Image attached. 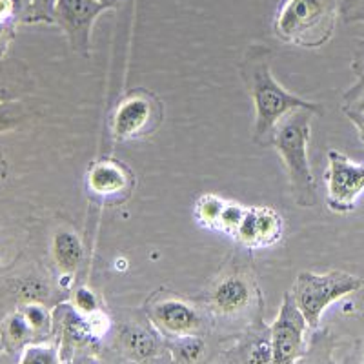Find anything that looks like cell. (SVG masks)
Returning a JSON list of instances; mask_svg holds the SVG:
<instances>
[{
	"label": "cell",
	"mask_w": 364,
	"mask_h": 364,
	"mask_svg": "<svg viewBox=\"0 0 364 364\" xmlns=\"http://www.w3.org/2000/svg\"><path fill=\"white\" fill-rule=\"evenodd\" d=\"M129 186H132V175L124 166L112 159L95 162L87 171V188L91 193L102 199L124 193Z\"/></svg>",
	"instance_id": "cell-13"
},
{
	"label": "cell",
	"mask_w": 364,
	"mask_h": 364,
	"mask_svg": "<svg viewBox=\"0 0 364 364\" xmlns=\"http://www.w3.org/2000/svg\"><path fill=\"white\" fill-rule=\"evenodd\" d=\"M269 51L250 50L240 64V75L248 87L255 109L253 141L266 144L269 133L284 115L299 108H308L323 115L324 108L317 102H310L294 95L275 80L269 68Z\"/></svg>",
	"instance_id": "cell-1"
},
{
	"label": "cell",
	"mask_w": 364,
	"mask_h": 364,
	"mask_svg": "<svg viewBox=\"0 0 364 364\" xmlns=\"http://www.w3.org/2000/svg\"><path fill=\"white\" fill-rule=\"evenodd\" d=\"M97 2L102 6H106L108 9H113V8H117V6H119L122 0H97Z\"/></svg>",
	"instance_id": "cell-32"
},
{
	"label": "cell",
	"mask_w": 364,
	"mask_h": 364,
	"mask_svg": "<svg viewBox=\"0 0 364 364\" xmlns=\"http://www.w3.org/2000/svg\"><path fill=\"white\" fill-rule=\"evenodd\" d=\"M122 346L133 360H148L157 353V339L141 326H129L122 331Z\"/></svg>",
	"instance_id": "cell-16"
},
{
	"label": "cell",
	"mask_w": 364,
	"mask_h": 364,
	"mask_svg": "<svg viewBox=\"0 0 364 364\" xmlns=\"http://www.w3.org/2000/svg\"><path fill=\"white\" fill-rule=\"evenodd\" d=\"M8 171H9L8 161H6V159L2 157V154H0V178L8 177Z\"/></svg>",
	"instance_id": "cell-31"
},
{
	"label": "cell",
	"mask_w": 364,
	"mask_h": 364,
	"mask_svg": "<svg viewBox=\"0 0 364 364\" xmlns=\"http://www.w3.org/2000/svg\"><path fill=\"white\" fill-rule=\"evenodd\" d=\"M21 311L24 314L26 321L29 323L31 330H33L35 339L50 333L51 326H53V315L44 306V302H28V304H22Z\"/></svg>",
	"instance_id": "cell-18"
},
{
	"label": "cell",
	"mask_w": 364,
	"mask_h": 364,
	"mask_svg": "<svg viewBox=\"0 0 364 364\" xmlns=\"http://www.w3.org/2000/svg\"><path fill=\"white\" fill-rule=\"evenodd\" d=\"M248 275L242 272H224L211 286L208 302L210 308L220 317H233L252 306L253 294H257Z\"/></svg>",
	"instance_id": "cell-9"
},
{
	"label": "cell",
	"mask_w": 364,
	"mask_h": 364,
	"mask_svg": "<svg viewBox=\"0 0 364 364\" xmlns=\"http://www.w3.org/2000/svg\"><path fill=\"white\" fill-rule=\"evenodd\" d=\"M346 117L352 120V124L355 126L357 133H359L360 141L364 142V113H357V112H344Z\"/></svg>",
	"instance_id": "cell-30"
},
{
	"label": "cell",
	"mask_w": 364,
	"mask_h": 364,
	"mask_svg": "<svg viewBox=\"0 0 364 364\" xmlns=\"http://www.w3.org/2000/svg\"><path fill=\"white\" fill-rule=\"evenodd\" d=\"M360 364H364V357H363V360H360Z\"/></svg>",
	"instance_id": "cell-35"
},
{
	"label": "cell",
	"mask_w": 364,
	"mask_h": 364,
	"mask_svg": "<svg viewBox=\"0 0 364 364\" xmlns=\"http://www.w3.org/2000/svg\"><path fill=\"white\" fill-rule=\"evenodd\" d=\"M343 17L346 22L364 24V0H348L343 6Z\"/></svg>",
	"instance_id": "cell-27"
},
{
	"label": "cell",
	"mask_w": 364,
	"mask_h": 364,
	"mask_svg": "<svg viewBox=\"0 0 364 364\" xmlns=\"http://www.w3.org/2000/svg\"><path fill=\"white\" fill-rule=\"evenodd\" d=\"M314 350V359L310 360V364H336L331 359V346H328L324 339L321 343H315Z\"/></svg>",
	"instance_id": "cell-28"
},
{
	"label": "cell",
	"mask_w": 364,
	"mask_h": 364,
	"mask_svg": "<svg viewBox=\"0 0 364 364\" xmlns=\"http://www.w3.org/2000/svg\"><path fill=\"white\" fill-rule=\"evenodd\" d=\"M22 119H24V108L17 100H0V133L15 129Z\"/></svg>",
	"instance_id": "cell-23"
},
{
	"label": "cell",
	"mask_w": 364,
	"mask_h": 364,
	"mask_svg": "<svg viewBox=\"0 0 364 364\" xmlns=\"http://www.w3.org/2000/svg\"><path fill=\"white\" fill-rule=\"evenodd\" d=\"M363 286V279L343 269H331L328 273L301 272L294 282L291 297L306 318L308 326L315 330L333 302L355 294Z\"/></svg>",
	"instance_id": "cell-4"
},
{
	"label": "cell",
	"mask_w": 364,
	"mask_h": 364,
	"mask_svg": "<svg viewBox=\"0 0 364 364\" xmlns=\"http://www.w3.org/2000/svg\"><path fill=\"white\" fill-rule=\"evenodd\" d=\"M314 115H318L314 109H294L279 120L266 142L277 148L281 154L290 178L294 200L302 208H311L317 204V186L308 159V142H310Z\"/></svg>",
	"instance_id": "cell-2"
},
{
	"label": "cell",
	"mask_w": 364,
	"mask_h": 364,
	"mask_svg": "<svg viewBox=\"0 0 364 364\" xmlns=\"http://www.w3.org/2000/svg\"><path fill=\"white\" fill-rule=\"evenodd\" d=\"M58 0H26L24 24H55V8Z\"/></svg>",
	"instance_id": "cell-20"
},
{
	"label": "cell",
	"mask_w": 364,
	"mask_h": 364,
	"mask_svg": "<svg viewBox=\"0 0 364 364\" xmlns=\"http://www.w3.org/2000/svg\"><path fill=\"white\" fill-rule=\"evenodd\" d=\"M18 364H63L60 348L51 343H29L21 350Z\"/></svg>",
	"instance_id": "cell-17"
},
{
	"label": "cell",
	"mask_w": 364,
	"mask_h": 364,
	"mask_svg": "<svg viewBox=\"0 0 364 364\" xmlns=\"http://www.w3.org/2000/svg\"><path fill=\"white\" fill-rule=\"evenodd\" d=\"M104 11H108V8L97 0H58L55 24L64 29L75 53L90 57L91 29Z\"/></svg>",
	"instance_id": "cell-7"
},
{
	"label": "cell",
	"mask_w": 364,
	"mask_h": 364,
	"mask_svg": "<svg viewBox=\"0 0 364 364\" xmlns=\"http://www.w3.org/2000/svg\"><path fill=\"white\" fill-rule=\"evenodd\" d=\"M71 306L75 308L77 311H80L82 315H97L99 314V301L93 295V291L87 290L86 286H80L77 288L73 295V302H71Z\"/></svg>",
	"instance_id": "cell-25"
},
{
	"label": "cell",
	"mask_w": 364,
	"mask_h": 364,
	"mask_svg": "<svg viewBox=\"0 0 364 364\" xmlns=\"http://www.w3.org/2000/svg\"><path fill=\"white\" fill-rule=\"evenodd\" d=\"M0 339L4 344V352H15L18 348H24L29 343H37L35 333L26 321L24 314L18 308L17 311L9 314L0 324Z\"/></svg>",
	"instance_id": "cell-15"
},
{
	"label": "cell",
	"mask_w": 364,
	"mask_h": 364,
	"mask_svg": "<svg viewBox=\"0 0 364 364\" xmlns=\"http://www.w3.org/2000/svg\"><path fill=\"white\" fill-rule=\"evenodd\" d=\"M343 0H284L273 31L286 44L317 50L336 33Z\"/></svg>",
	"instance_id": "cell-3"
},
{
	"label": "cell",
	"mask_w": 364,
	"mask_h": 364,
	"mask_svg": "<svg viewBox=\"0 0 364 364\" xmlns=\"http://www.w3.org/2000/svg\"><path fill=\"white\" fill-rule=\"evenodd\" d=\"M13 97L9 95V91L4 90V87H0V100H11Z\"/></svg>",
	"instance_id": "cell-33"
},
{
	"label": "cell",
	"mask_w": 364,
	"mask_h": 364,
	"mask_svg": "<svg viewBox=\"0 0 364 364\" xmlns=\"http://www.w3.org/2000/svg\"><path fill=\"white\" fill-rule=\"evenodd\" d=\"M246 208H242L240 204L232 203V200H226L223 210V215H220L219 230L224 233H230V235H235L237 230L240 226V220L245 217Z\"/></svg>",
	"instance_id": "cell-24"
},
{
	"label": "cell",
	"mask_w": 364,
	"mask_h": 364,
	"mask_svg": "<svg viewBox=\"0 0 364 364\" xmlns=\"http://www.w3.org/2000/svg\"><path fill=\"white\" fill-rule=\"evenodd\" d=\"M171 353H173L175 360H178V363L193 364L203 357L204 343L197 336L177 337L175 344L171 346Z\"/></svg>",
	"instance_id": "cell-21"
},
{
	"label": "cell",
	"mask_w": 364,
	"mask_h": 364,
	"mask_svg": "<svg viewBox=\"0 0 364 364\" xmlns=\"http://www.w3.org/2000/svg\"><path fill=\"white\" fill-rule=\"evenodd\" d=\"M149 318L162 333L175 339L195 336L200 328V315L190 302L178 297L154 299L149 302Z\"/></svg>",
	"instance_id": "cell-10"
},
{
	"label": "cell",
	"mask_w": 364,
	"mask_h": 364,
	"mask_svg": "<svg viewBox=\"0 0 364 364\" xmlns=\"http://www.w3.org/2000/svg\"><path fill=\"white\" fill-rule=\"evenodd\" d=\"M17 297L21 299L22 304L28 302H44L50 297V288L41 279H24L17 284Z\"/></svg>",
	"instance_id": "cell-22"
},
{
	"label": "cell",
	"mask_w": 364,
	"mask_h": 364,
	"mask_svg": "<svg viewBox=\"0 0 364 364\" xmlns=\"http://www.w3.org/2000/svg\"><path fill=\"white\" fill-rule=\"evenodd\" d=\"M308 323L291 294H284L281 310L269 326L272 364H297L304 355V333Z\"/></svg>",
	"instance_id": "cell-6"
},
{
	"label": "cell",
	"mask_w": 364,
	"mask_h": 364,
	"mask_svg": "<svg viewBox=\"0 0 364 364\" xmlns=\"http://www.w3.org/2000/svg\"><path fill=\"white\" fill-rule=\"evenodd\" d=\"M364 191V166L355 164L337 149L328 151L326 193L328 208L333 213H350Z\"/></svg>",
	"instance_id": "cell-5"
},
{
	"label": "cell",
	"mask_w": 364,
	"mask_h": 364,
	"mask_svg": "<svg viewBox=\"0 0 364 364\" xmlns=\"http://www.w3.org/2000/svg\"><path fill=\"white\" fill-rule=\"evenodd\" d=\"M344 112L364 113V82H357L352 90L344 95Z\"/></svg>",
	"instance_id": "cell-26"
},
{
	"label": "cell",
	"mask_w": 364,
	"mask_h": 364,
	"mask_svg": "<svg viewBox=\"0 0 364 364\" xmlns=\"http://www.w3.org/2000/svg\"><path fill=\"white\" fill-rule=\"evenodd\" d=\"M352 70L353 73L357 75L359 82H364V42L357 48L355 57H353V63H352Z\"/></svg>",
	"instance_id": "cell-29"
},
{
	"label": "cell",
	"mask_w": 364,
	"mask_h": 364,
	"mask_svg": "<svg viewBox=\"0 0 364 364\" xmlns=\"http://www.w3.org/2000/svg\"><path fill=\"white\" fill-rule=\"evenodd\" d=\"M224 355L230 364H272V331L262 321V299L255 321Z\"/></svg>",
	"instance_id": "cell-11"
},
{
	"label": "cell",
	"mask_w": 364,
	"mask_h": 364,
	"mask_svg": "<svg viewBox=\"0 0 364 364\" xmlns=\"http://www.w3.org/2000/svg\"><path fill=\"white\" fill-rule=\"evenodd\" d=\"M282 235V219L269 208H246L235 237L246 248H266Z\"/></svg>",
	"instance_id": "cell-12"
},
{
	"label": "cell",
	"mask_w": 364,
	"mask_h": 364,
	"mask_svg": "<svg viewBox=\"0 0 364 364\" xmlns=\"http://www.w3.org/2000/svg\"><path fill=\"white\" fill-rule=\"evenodd\" d=\"M51 255L63 275L73 277L82 262V242L71 230H58L51 242Z\"/></svg>",
	"instance_id": "cell-14"
},
{
	"label": "cell",
	"mask_w": 364,
	"mask_h": 364,
	"mask_svg": "<svg viewBox=\"0 0 364 364\" xmlns=\"http://www.w3.org/2000/svg\"><path fill=\"white\" fill-rule=\"evenodd\" d=\"M224 204H226V199H220L217 195H203V197L197 200V206H195L197 219H199L200 224H204L206 228L219 230Z\"/></svg>",
	"instance_id": "cell-19"
},
{
	"label": "cell",
	"mask_w": 364,
	"mask_h": 364,
	"mask_svg": "<svg viewBox=\"0 0 364 364\" xmlns=\"http://www.w3.org/2000/svg\"><path fill=\"white\" fill-rule=\"evenodd\" d=\"M161 120V104L154 95L133 91L119 104L112 129L117 141H129L151 132Z\"/></svg>",
	"instance_id": "cell-8"
},
{
	"label": "cell",
	"mask_w": 364,
	"mask_h": 364,
	"mask_svg": "<svg viewBox=\"0 0 364 364\" xmlns=\"http://www.w3.org/2000/svg\"><path fill=\"white\" fill-rule=\"evenodd\" d=\"M0 352H4V344H2V339H0Z\"/></svg>",
	"instance_id": "cell-34"
}]
</instances>
